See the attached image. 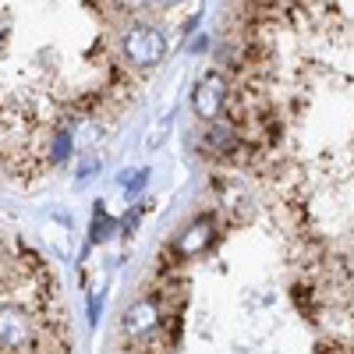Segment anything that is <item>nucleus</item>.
Wrapping results in <instances>:
<instances>
[{
    "instance_id": "12",
    "label": "nucleus",
    "mask_w": 354,
    "mask_h": 354,
    "mask_svg": "<svg viewBox=\"0 0 354 354\" xmlns=\"http://www.w3.org/2000/svg\"><path fill=\"white\" fill-rule=\"evenodd\" d=\"M100 305H103V294H96L93 305H88V315H93V319H100Z\"/></svg>"
},
{
    "instance_id": "10",
    "label": "nucleus",
    "mask_w": 354,
    "mask_h": 354,
    "mask_svg": "<svg viewBox=\"0 0 354 354\" xmlns=\"http://www.w3.org/2000/svg\"><path fill=\"white\" fill-rule=\"evenodd\" d=\"M315 354H354V344H340V340H326V344H319V351Z\"/></svg>"
},
{
    "instance_id": "8",
    "label": "nucleus",
    "mask_w": 354,
    "mask_h": 354,
    "mask_svg": "<svg viewBox=\"0 0 354 354\" xmlns=\"http://www.w3.org/2000/svg\"><path fill=\"white\" fill-rule=\"evenodd\" d=\"M113 230H117V223L106 216L103 202H96V213H93V241H96V245L110 241V238H113Z\"/></svg>"
},
{
    "instance_id": "9",
    "label": "nucleus",
    "mask_w": 354,
    "mask_h": 354,
    "mask_svg": "<svg viewBox=\"0 0 354 354\" xmlns=\"http://www.w3.org/2000/svg\"><path fill=\"white\" fill-rule=\"evenodd\" d=\"M145 170H128V174H121V185L128 188V192H142V185H145Z\"/></svg>"
},
{
    "instance_id": "5",
    "label": "nucleus",
    "mask_w": 354,
    "mask_h": 354,
    "mask_svg": "<svg viewBox=\"0 0 354 354\" xmlns=\"http://www.w3.org/2000/svg\"><path fill=\"white\" fill-rule=\"evenodd\" d=\"M227 103H230V78L223 71H209L202 75L195 93H192V110L202 124L209 121H220V117L227 113Z\"/></svg>"
},
{
    "instance_id": "6",
    "label": "nucleus",
    "mask_w": 354,
    "mask_h": 354,
    "mask_svg": "<svg viewBox=\"0 0 354 354\" xmlns=\"http://www.w3.org/2000/svg\"><path fill=\"white\" fill-rule=\"evenodd\" d=\"M294 301H298V308H301L308 319H315L319 308H322V298H319V290H315L312 283H298V287H294Z\"/></svg>"
},
{
    "instance_id": "11",
    "label": "nucleus",
    "mask_w": 354,
    "mask_h": 354,
    "mask_svg": "<svg viewBox=\"0 0 354 354\" xmlns=\"http://www.w3.org/2000/svg\"><path fill=\"white\" fill-rule=\"evenodd\" d=\"M110 4L117 8V11H124V15H135V11H142L149 0H110Z\"/></svg>"
},
{
    "instance_id": "2",
    "label": "nucleus",
    "mask_w": 354,
    "mask_h": 354,
    "mask_svg": "<svg viewBox=\"0 0 354 354\" xmlns=\"http://www.w3.org/2000/svg\"><path fill=\"white\" fill-rule=\"evenodd\" d=\"M163 322H167V308L160 301V294H153L149 287H145V294H138L121 315V337L128 340V347L142 344V340L156 337L163 330Z\"/></svg>"
},
{
    "instance_id": "13",
    "label": "nucleus",
    "mask_w": 354,
    "mask_h": 354,
    "mask_svg": "<svg viewBox=\"0 0 354 354\" xmlns=\"http://www.w3.org/2000/svg\"><path fill=\"white\" fill-rule=\"evenodd\" d=\"M156 4H163V8H170V4H185V0H156Z\"/></svg>"
},
{
    "instance_id": "4",
    "label": "nucleus",
    "mask_w": 354,
    "mask_h": 354,
    "mask_svg": "<svg viewBox=\"0 0 354 354\" xmlns=\"http://www.w3.org/2000/svg\"><path fill=\"white\" fill-rule=\"evenodd\" d=\"M220 220H223L220 209H205V213H198L192 223H185L181 234H177L170 245L177 248V255H185V259L192 262V259H198L202 252H209V248L216 245V238H220Z\"/></svg>"
},
{
    "instance_id": "3",
    "label": "nucleus",
    "mask_w": 354,
    "mask_h": 354,
    "mask_svg": "<svg viewBox=\"0 0 354 354\" xmlns=\"http://www.w3.org/2000/svg\"><path fill=\"white\" fill-rule=\"evenodd\" d=\"M121 50H124L131 68H156L163 61V53H167V36L160 32V28H153V25L135 21V25L124 28Z\"/></svg>"
},
{
    "instance_id": "7",
    "label": "nucleus",
    "mask_w": 354,
    "mask_h": 354,
    "mask_svg": "<svg viewBox=\"0 0 354 354\" xmlns=\"http://www.w3.org/2000/svg\"><path fill=\"white\" fill-rule=\"evenodd\" d=\"M50 167H57V163H64L68 160V153H71V128H57L53 135H50Z\"/></svg>"
},
{
    "instance_id": "1",
    "label": "nucleus",
    "mask_w": 354,
    "mask_h": 354,
    "mask_svg": "<svg viewBox=\"0 0 354 354\" xmlns=\"http://www.w3.org/2000/svg\"><path fill=\"white\" fill-rule=\"evenodd\" d=\"M43 347L39 319L21 305H0V354H36Z\"/></svg>"
}]
</instances>
